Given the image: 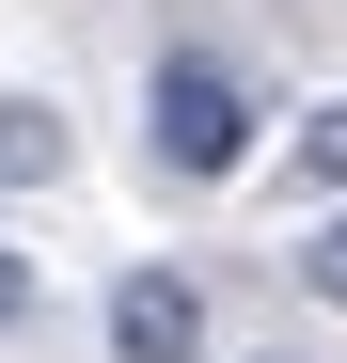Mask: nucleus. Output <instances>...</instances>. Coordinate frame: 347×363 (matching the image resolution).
Instances as JSON below:
<instances>
[{
    "label": "nucleus",
    "instance_id": "1",
    "mask_svg": "<svg viewBox=\"0 0 347 363\" xmlns=\"http://www.w3.org/2000/svg\"><path fill=\"white\" fill-rule=\"evenodd\" d=\"M142 143L174 190H221V174L253 158V79L221 64V48H158V79H142Z\"/></svg>",
    "mask_w": 347,
    "mask_h": 363
},
{
    "label": "nucleus",
    "instance_id": "2",
    "mask_svg": "<svg viewBox=\"0 0 347 363\" xmlns=\"http://www.w3.org/2000/svg\"><path fill=\"white\" fill-rule=\"evenodd\" d=\"M110 363H205V284L190 269H127L110 284Z\"/></svg>",
    "mask_w": 347,
    "mask_h": 363
},
{
    "label": "nucleus",
    "instance_id": "3",
    "mask_svg": "<svg viewBox=\"0 0 347 363\" xmlns=\"http://www.w3.org/2000/svg\"><path fill=\"white\" fill-rule=\"evenodd\" d=\"M47 174H64V111L0 95V190H47Z\"/></svg>",
    "mask_w": 347,
    "mask_h": 363
},
{
    "label": "nucleus",
    "instance_id": "4",
    "mask_svg": "<svg viewBox=\"0 0 347 363\" xmlns=\"http://www.w3.org/2000/svg\"><path fill=\"white\" fill-rule=\"evenodd\" d=\"M300 190H347V95L300 111Z\"/></svg>",
    "mask_w": 347,
    "mask_h": 363
},
{
    "label": "nucleus",
    "instance_id": "5",
    "mask_svg": "<svg viewBox=\"0 0 347 363\" xmlns=\"http://www.w3.org/2000/svg\"><path fill=\"white\" fill-rule=\"evenodd\" d=\"M32 316V253H0V332H16Z\"/></svg>",
    "mask_w": 347,
    "mask_h": 363
},
{
    "label": "nucleus",
    "instance_id": "6",
    "mask_svg": "<svg viewBox=\"0 0 347 363\" xmlns=\"http://www.w3.org/2000/svg\"><path fill=\"white\" fill-rule=\"evenodd\" d=\"M316 284H331V300H347V221H331V237H316Z\"/></svg>",
    "mask_w": 347,
    "mask_h": 363
}]
</instances>
